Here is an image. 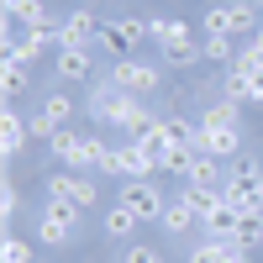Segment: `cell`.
I'll return each instance as SVG.
<instances>
[{
  "label": "cell",
  "mask_w": 263,
  "mask_h": 263,
  "mask_svg": "<svg viewBox=\"0 0 263 263\" xmlns=\"http://www.w3.org/2000/svg\"><path fill=\"white\" fill-rule=\"evenodd\" d=\"M100 174H126V179H153V158L137 147V142H116V147H105L100 153Z\"/></svg>",
  "instance_id": "5"
},
{
  "label": "cell",
  "mask_w": 263,
  "mask_h": 263,
  "mask_svg": "<svg viewBox=\"0 0 263 263\" xmlns=\"http://www.w3.org/2000/svg\"><path fill=\"white\" fill-rule=\"evenodd\" d=\"M184 200H190V211H195V216H200V221H205V216H216V211L227 205V190H205V184H184Z\"/></svg>",
  "instance_id": "16"
},
{
  "label": "cell",
  "mask_w": 263,
  "mask_h": 263,
  "mask_svg": "<svg viewBox=\"0 0 263 263\" xmlns=\"http://www.w3.org/2000/svg\"><path fill=\"white\" fill-rule=\"evenodd\" d=\"M221 6H253V0H221Z\"/></svg>",
  "instance_id": "34"
},
{
  "label": "cell",
  "mask_w": 263,
  "mask_h": 263,
  "mask_svg": "<svg viewBox=\"0 0 263 263\" xmlns=\"http://www.w3.org/2000/svg\"><path fill=\"white\" fill-rule=\"evenodd\" d=\"M105 79H111L116 84V90H126V95H153V90H158V63H147V58H137V53H132V58H116L111 63V74H105Z\"/></svg>",
  "instance_id": "2"
},
{
  "label": "cell",
  "mask_w": 263,
  "mask_h": 263,
  "mask_svg": "<svg viewBox=\"0 0 263 263\" xmlns=\"http://www.w3.org/2000/svg\"><path fill=\"white\" fill-rule=\"evenodd\" d=\"M200 121H205V126H237V105H232V100H216V105L200 111Z\"/></svg>",
  "instance_id": "28"
},
{
  "label": "cell",
  "mask_w": 263,
  "mask_h": 263,
  "mask_svg": "<svg viewBox=\"0 0 263 263\" xmlns=\"http://www.w3.org/2000/svg\"><path fill=\"white\" fill-rule=\"evenodd\" d=\"M6 21H16L21 32H42V27H53V11H48V0H6Z\"/></svg>",
  "instance_id": "11"
},
{
  "label": "cell",
  "mask_w": 263,
  "mask_h": 263,
  "mask_svg": "<svg viewBox=\"0 0 263 263\" xmlns=\"http://www.w3.org/2000/svg\"><path fill=\"white\" fill-rule=\"evenodd\" d=\"M200 153H211V158H221V163L242 158V132H237V126H205L200 121Z\"/></svg>",
  "instance_id": "9"
},
{
  "label": "cell",
  "mask_w": 263,
  "mask_h": 263,
  "mask_svg": "<svg viewBox=\"0 0 263 263\" xmlns=\"http://www.w3.org/2000/svg\"><path fill=\"white\" fill-rule=\"evenodd\" d=\"M121 263H163V253H158V248H147V242H126Z\"/></svg>",
  "instance_id": "31"
},
{
  "label": "cell",
  "mask_w": 263,
  "mask_h": 263,
  "mask_svg": "<svg viewBox=\"0 0 263 263\" xmlns=\"http://www.w3.org/2000/svg\"><path fill=\"white\" fill-rule=\"evenodd\" d=\"M69 237H74L69 221H53V216L37 211V242H42V248H69Z\"/></svg>",
  "instance_id": "21"
},
{
  "label": "cell",
  "mask_w": 263,
  "mask_h": 263,
  "mask_svg": "<svg viewBox=\"0 0 263 263\" xmlns=\"http://www.w3.org/2000/svg\"><path fill=\"white\" fill-rule=\"evenodd\" d=\"M0 132H6V137H0V147H6V158H16L21 147H27V137H32V126L16 116V105H6V121H0Z\"/></svg>",
  "instance_id": "17"
},
{
  "label": "cell",
  "mask_w": 263,
  "mask_h": 263,
  "mask_svg": "<svg viewBox=\"0 0 263 263\" xmlns=\"http://www.w3.org/2000/svg\"><path fill=\"white\" fill-rule=\"evenodd\" d=\"M195 158H200V147H168L158 174H168V179H190V174H195Z\"/></svg>",
  "instance_id": "20"
},
{
  "label": "cell",
  "mask_w": 263,
  "mask_h": 263,
  "mask_svg": "<svg viewBox=\"0 0 263 263\" xmlns=\"http://www.w3.org/2000/svg\"><path fill=\"white\" fill-rule=\"evenodd\" d=\"M168 27H174L168 16H153V21H147V42H158V48H163V42H168Z\"/></svg>",
  "instance_id": "33"
},
{
  "label": "cell",
  "mask_w": 263,
  "mask_h": 263,
  "mask_svg": "<svg viewBox=\"0 0 263 263\" xmlns=\"http://www.w3.org/2000/svg\"><path fill=\"white\" fill-rule=\"evenodd\" d=\"M0 263H32V242H27V237H6V242H0Z\"/></svg>",
  "instance_id": "26"
},
{
  "label": "cell",
  "mask_w": 263,
  "mask_h": 263,
  "mask_svg": "<svg viewBox=\"0 0 263 263\" xmlns=\"http://www.w3.org/2000/svg\"><path fill=\"white\" fill-rule=\"evenodd\" d=\"M158 221H163V232H168V237H190V227L200 221V216H195V211H190V200L179 195V200H168V205H163Z\"/></svg>",
  "instance_id": "15"
},
{
  "label": "cell",
  "mask_w": 263,
  "mask_h": 263,
  "mask_svg": "<svg viewBox=\"0 0 263 263\" xmlns=\"http://www.w3.org/2000/svg\"><path fill=\"white\" fill-rule=\"evenodd\" d=\"M190 263H248V248L242 242H195L190 248Z\"/></svg>",
  "instance_id": "12"
},
{
  "label": "cell",
  "mask_w": 263,
  "mask_h": 263,
  "mask_svg": "<svg viewBox=\"0 0 263 263\" xmlns=\"http://www.w3.org/2000/svg\"><path fill=\"white\" fill-rule=\"evenodd\" d=\"M42 216H53V221H69V227H79V205H74V200H42Z\"/></svg>",
  "instance_id": "29"
},
{
  "label": "cell",
  "mask_w": 263,
  "mask_h": 263,
  "mask_svg": "<svg viewBox=\"0 0 263 263\" xmlns=\"http://www.w3.org/2000/svg\"><path fill=\"white\" fill-rule=\"evenodd\" d=\"M205 58H211V63H232V58H237V37H221V32L205 37Z\"/></svg>",
  "instance_id": "27"
},
{
  "label": "cell",
  "mask_w": 263,
  "mask_h": 263,
  "mask_svg": "<svg viewBox=\"0 0 263 263\" xmlns=\"http://www.w3.org/2000/svg\"><path fill=\"white\" fill-rule=\"evenodd\" d=\"M74 205H79V211H95V205H100V179L74 174Z\"/></svg>",
  "instance_id": "22"
},
{
  "label": "cell",
  "mask_w": 263,
  "mask_h": 263,
  "mask_svg": "<svg viewBox=\"0 0 263 263\" xmlns=\"http://www.w3.org/2000/svg\"><path fill=\"white\" fill-rule=\"evenodd\" d=\"M16 211H21V190H16V179H6V190H0V216L16 221Z\"/></svg>",
  "instance_id": "32"
},
{
  "label": "cell",
  "mask_w": 263,
  "mask_h": 263,
  "mask_svg": "<svg viewBox=\"0 0 263 263\" xmlns=\"http://www.w3.org/2000/svg\"><path fill=\"white\" fill-rule=\"evenodd\" d=\"M42 116H48L58 132H63V126H74V95L63 90V84H53V90L42 95Z\"/></svg>",
  "instance_id": "13"
},
{
  "label": "cell",
  "mask_w": 263,
  "mask_h": 263,
  "mask_svg": "<svg viewBox=\"0 0 263 263\" xmlns=\"http://www.w3.org/2000/svg\"><path fill=\"white\" fill-rule=\"evenodd\" d=\"M27 84H32V69H27V63H16V58H6V100L27 95Z\"/></svg>",
  "instance_id": "23"
},
{
  "label": "cell",
  "mask_w": 263,
  "mask_h": 263,
  "mask_svg": "<svg viewBox=\"0 0 263 263\" xmlns=\"http://www.w3.org/2000/svg\"><path fill=\"white\" fill-rule=\"evenodd\" d=\"M42 195H48V200H74V168H63V174H48Z\"/></svg>",
  "instance_id": "25"
},
{
  "label": "cell",
  "mask_w": 263,
  "mask_h": 263,
  "mask_svg": "<svg viewBox=\"0 0 263 263\" xmlns=\"http://www.w3.org/2000/svg\"><path fill=\"white\" fill-rule=\"evenodd\" d=\"M227 179H253V184H258V179H263V163H258V158H248V153H242V158H232Z\"/></svg>",
  "instance_id": "30"
},
{
  "label": "cell",
  "mask_w": 263,
  "mask_h": 263,
  "mask_svg": "<svg viewBox=\"0 0 263 263\" xmlns=\"http://www.w3.org/2000/svg\"><path fill=\"white\" fill-rule=\"evenodd\" d=\"M184 184H205V190H221L227 184V163L221 158H211V153H200V158H195V174Z\"/></svg>",
  "instance_id": "18"
},
{
  "label": "cell",
  "mask_w": 263,
  "mask_h": 263,
  "mask_svg": "<svg viewBox=\"0 0 263 263\" xmlns=\"http://www.w3.org/2000/svg\"><path fill=\"white\" fill-rule=\"evenodd\" d=\"M237 242H242L248 253H253V248H263V211L242 216V227H237Z\"/></svg>",
  "instance_id": "24"
},
{
  "label": "cell",
  "mask_w": 263,
  "mask_h": 263,
  "mask_svg": "<svg viewBox=\"0 0 263 263\" xmlns=\"http://www.w3.org/2000/svg\"><path fill=\"white\" fill-rule=\"evenodd\" d=\"M142 42H147V21H137V16H116V21L100 27V48L105 53L132 58V53H142Z\"/></svg>",
  "instance_id": "3"
},
{
  "label": "cell",
  "mask_w": 263,
  "mask_h": 263,
  "mask_svg": "<svg viewBox=\"0 0 263 263\" xmlns=\"http://www.w3.org/2000/svg\"><path fill=\"white\" fill-rule=\"evenodd\" d=\"M258 200H263V184H258Z\"/></svg>",
  "instance_id": "35"
},
{
  "label": "cell",
  "mask_w": 263,
  "mask_h": 263,
  "mask_svg": "<svg viewBox=\"0 0 263 263\" xmlns=\"http://www.w3.org/2000/svg\"><path fill=\"white\" fill-rule=\"evenodd\" d=\"M116 200H121L132 216H137V221H158L163 205H168V200H163V190H158V179H126Z\"/></svg>",
  "instance_id": "4"
},
{
  "label": "cell",
  "mask_w": 263,
  "mask_h": 263,
  "mask_svg": "<svg viewBox=\"0 0 263 263\" xmlns=\"http://www.w3.org/2000/svg\"><path fill=\"white\" fill-rule=\"evenodd\" d=\"M53 79L69 90V84L79 79H90V48H58L53 53Z\"/></svg>",
  "instance_id": "10"
},
{
  "label": "cell",
  "mask_w": 263,
  "mask_h": 263,
  "mask_svg": "<svg viewBox=\"0 0 263 263\" xmlns=\"http://www.w3.org/2000/svg\"><path fill=\"white\" fill-rule=\"evenodd\" d=\"M163 137L174 147H200V121H190V116H163Z\"/></svg>",
  "instance_id": "19"
},
{
  "label": "cell",
  "mask_w": 263,
  "mask_h": 263,
  "mask_svg": "<svg viewBox=\"0 0 263 263\" xmlns=\"http://www.w3.org/2000/svg\"><path fill=\"white\" fill-rule=\"evenodd\" d=\"M58 42H63V48H90V42H100L95 11H69V16L58 21Z\"/></svg>",
  "instance_id": "8"
},
{
  "label": "cell",
  "mask_w": 263,
  "mask_h": 263,
  "mask_svg": "<svg viewBox=\"0 0 263 263\" xmlns=\"http://www.w3.org/2000/svg\"><path fill=\"white\" fill-rule=\"evenodd\" d=\"M58 48H63V42H58V27H42V32H21L16 48H11L6 58H16V63H27V69H32L37 58H48V53H58Z\"/></svg>",
  "instance_id": "7"
},
{
  "label": "cell",
  "mask_w": 263,
  "mask_h": 263,
  "mask_svg": "<svg viewBox=\"0 0 263 263\" xmlns=\"http://www.w3.org/2000/svg\"><path fill=\"white\" fill-rule=\"evenodd\" d=\"M100 227H105V237H111V242H132V232H137V216H132V211L116 200V205H105Z\"/></svg>",
  "instance_id": "14"
},
{
  "label": "cell",
  "mask_w": 263,
  "mask_h": 263,
  "mask_svg": "<svg viewBox=\"0 0 263 263\" xmlns=\"http://www.w3.org/2000/svg\"><path fill=\"white\" fill-rule=\"evenodd\" d=\"M48 153L63 163V168H74V174H90V168H100V153H105V142L100 137H90V132H74V126H63L58 137H48Z\"/></svg>",
  "instance_id": "1"
},
{
  "label": "cell",
  "mask_w": 263,
  "mask_h": 263,
  "mask_svg": "<svg viewBox=\"0 0 263 263\" xmlns=\"http://www.w3.org/2000/svg\"><path fill=\"white\" fill-rule=\"evenodd\" d=\"M158 53H163L168 69H195V63H205V42H195L190 21H174V27H168V42H163Z\"/></svg>",
  "instance_id": "6"
}]
</instances>
